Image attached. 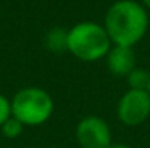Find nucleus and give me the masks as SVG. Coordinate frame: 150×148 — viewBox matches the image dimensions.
Listing matches in <instances>:
<instances>
[{"label": "nucleus", "mask_w": 150, "mask_h": 148, "mask_svg": "<svg viewBox=\"0 0 150 148\" xmlns=\"http://www.w3.org/2000/svg\"><path fill=\"white\" fill-rule=\"evenodd\" d=\"M11 116V99L0 94V126Z\"/></svg>", "instance_id": "9d476101"}, {"label": "nucleus", "mask_w": 150, "mask_h": 148, "mask_svg": "<svg viewBox=\"0 0 150 148\" xmlns=\"http://www.w3.org/2000/svg\"><path fill=\"white\" fill-rule=\"evenodd\" d=\"M24 129H26V126H24L19 119H16L15 116H10V118L0 126V132H2V135L5 137V139H11V140L18 139V137L24 132Z\"/></svg>", "instance_id": "1a4fd4ad"}, {"label": "nucleus", "mask_w": 150, "mask_h": 148, "mask_svg": "<svg viewBox=\"0 0 150 148\" xmlns=\"http://www.w3.org/2000/svg\"><path fill=\"white\" fill-rule=\"evenodd\" d=\"M109 148H131V147L126 145V143H121V142H113Z\"/></svg>", "instance_id": "9b49d317"}, {"label": "nucleus", "mask_w": 150, "mask_h": 148, "mask_svg": "<svg viewBox=\"0 0 150 148\" xmlns=\"http://www.w3.org/2000/svg\"><path fill=\"white\" fill-rule=\"evenodd\" d=\"M104 29L112 45L133 48L149 29L147 10L136 0H118L107 10Z\"/></svg>", "instance_id": "f257e3e1"}, {"label": "nucleus", "mask_w": 150, "mask_h": 148, "mask_svg": "<svg viewBox=\"0 0 150 148\" xmlns=\"http://www.w3.org/2000/svg\"><path fill=\"white\" fill-rule=\"evenodd\" d=\"M142 3H144V6H147V8H150V0H142Z\"/></svg>", "instance_id": "f8f14e48"}, {"label": "nucleus", "mask_w": 150, "mask_h": 148, "mask_svg": "<svg viewBox=\"0 0 150 148\" xmlns=\"http://www.w3.org/2000/svg\"><path fill=\"white\" fill-rule=\"evenodd\" d=\"M149 94H150V86H149Z\"/></svg>", "instance_id": "ddd939ff"}, {"label": "nucleus", "mask_w": 150, "mask_h": 148, "mask_svg": "<svg viewBox=\"0 0 150 148\" xmlns=\"http://www.w3.org/2000/svg\"><path fill=\"white\" fill-rule=\"evenodd\" d=\"M75 139L80 148H109L113 143L110 126L96 115L83 116L77 123Z\"/></svg>", "instance_id": "39448f33"}, {"label": "nucleus", "mask_w": 150, "mask_h": 148, "mask_svg": "<svg viewBox=\"0 0 150 148\" xmlns=\"http://www.w3.org/2000/svg\"><path fill=\"white\" fill-rule=\"evenodd\" d=\"M45 46L53 53L67 51V30L54 27L45 35Z\"/></svg>", "instance_id": "0eeeda50"}, {"label": "nucleus", "mask_w": 150, "mask_h": 148, "mask_svg": "<svg viewBox=\"0 0 150 148\" xmlns=\"http://www.w3.org/2000/svg\"><path fill=\"white\" fill-rule=\"evenodd\" d=\"M117 118L121 124L134 128L150 118L149 91L128 89L117 104Z\"/></svg>", "instance_id": "20e7f679"}, {"label": "nucleus", "mask_w": 150, "mask_h": 148, "mask_svg": "<svg viewBox=\"0 0 150 148\" xmlns=\"http://www.w3.org/2000/svg\"><path fill=\"white\" fill-rule=\"evenodd\" d=\"M105 64L109 72L113 76H125L126 78L136 69V54L133 48L112 45L110 51L105 56Z\"/></svg>", "instance_id": "423d86ee"}, {"label": "nucleus", "mask_w": 150, "mask_h": 148, "mask_svg": "<svg viewBox=\"0 0 150 148\" xmlns=\"http://www.w3.org/2000/svg\"><path fill=\"white\" fill-rule=\"evenodd\" d=\"M54 100L43 88L27 86L11 97V116L19 119L26 128L42 126L53 116Z\"/></svg>", "instance_id": "7ed1b4c3"}, {"label": "nucleus", "mask_w": 150, "mask_h": 148, "mask_svg": "<svg viewBox=\"0 0 150 148\" xmlns=\"http://www.w3.org/2000/svg\"><path fill=\"white\" fill-rule=\"evenodd\" d=\"M112 48L104 26L94 21H81L67 30V51L83 62L105 59Z\"/></svg>", "instance_id": "f03ea898"}, {"label": "nucleus", "mask_w": 150, "mask_h": 148, "mask_svg": "<svg viewBox=\"0 0 150 148\" xmlns=\"http://www.w3.org/2000/svg\"><path fill=\"white\" fill-rule=\"evenodd\" d=\"M128 80V89L136 91H149L150 86V72L144 67H136L133 72L126 76Z\"/></svg>", "instance_id": "6e6552de"}]
</instances>
